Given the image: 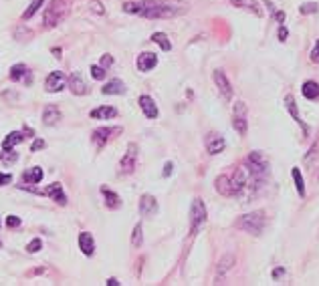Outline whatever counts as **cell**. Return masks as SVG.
Segmentation results:
<instances>
[{"label": "cell", "mask_w": 319, "mask_h": 286, "mask_svg": "<svg viewBox=\"0 0 319 286\" xmlns=\"http://www.w3.org/2000/svg\"><path fill=\"white\" fill-rule=\"evenodd\" d=\"M123 12L140 14L143 18H174L184 14L186 8L170 2H160V0H145V2H125Z\"/></svg>", "instance_id": "6da1fadb"}, {"label": "cell", "mask_w": 319, "mask_h": 286, "mask_svg": "<svg viewBox=\"0 0 319 286\" xmlns=\"http://www.w3.org/2000/svg\"><path fill=\"white\" fill-rule=\"evenodd\" d=\"M265 222H267V218H265V212L259 210V212H250V214H245L239 218V222H237V228L239 230H245L252 236H261L263 230H265Z\"/></svg>", "instance_id": "7a4b0ae2"}, {"label": "cell", "mask_w": 319, "mask_h": 286, "mask_svg": "<svg viewBox=\"0 0 319 286\" xmlns=\"http://www.w3.org/2000/svg\"><path fill=\"white\" fill-rule=\"evenodd\" d=\"M67 12H69V0H53L51 6L45 10L42 23H45V27H57L67 16Z\"/></svg>", "instance_id": "3957f363"}, {"label": "cell", "mask_w": 319, "mask_h": 286, "mask_svg": "<svg viewBox=\"0 0 319 286\" xmlns=\"http://www.w3.org/2000/svg\"><path fill=\"white\" fill-rule=\"evenodd\" d=\"M245 165L248 167V171L252 175H257V178H261V180H265L269 175V161H267V158L263 156L261 151H250Z\"/></svg>", "instance_id": "277c9868"}, {"label": "cell", "mask_w": 319, "mask_h": 286, "mask_svg": "<svg viewBox=\"0 0 319 286\" xmlns=\"http://www.w3.org/2000/svg\"><path fill=\"white\" fill-rule=\"evenodd\" d=\"M204 220H206V206L200 197H196L192 202V208H190V228H192V234H196L200 230Z\"/></svg>", "instance_id": "5b68a950"}, {"label": "cell", "mask_w": 319, "mask_h": 286, "mask_svg": "<svg viewBox=\"0 0 319 286\" xmlns=\"http://www.w3.org/2000/svg\"><path fill=\"white\" fill-rule=\"evenodd\" d=\"M232 127H235L239 135H247L248 121H247V105L243 101H239L232 109Z\"/></svg>", "instance_id": "8992f818"}, {"label": "cell", "mask_w": 319, "mask_h": 286, "mask_svg": "<svg viewBox=\"0 0 319 286\" xmlns=\"http://www.w3.org/2000/svg\"><path fill=\"white\" fill-rule=\"evenodd\" d=\"M136 159H138V145L136 143H130V145H127V151H125L121 163H119L121 173H132L134 167H136Z\"/></svg>", "instance_id": "52a82bcc"}, {"label": "cell", "mask_w": 319, "mask_h": 286, "mask_svg": "<svg viewBox=\"0 0 319 286\" xmlns=\"http://www.w3.org/2000/svg\"><path fill=\"white\" fill-rule=\"evenodd\" d=\"M65 85H67V77H65V73L55 71V73H51V75L47 77V81H45V89H47V91H51V93H57V91H61Z\"/></svg>", "instance_id": "ba28073f"}, {"label": "cell", "mask_w": 319, "mask_h": 286, "mask_svg": "<svg viewBox=\"0 0 319 286\" xmlns=\"http://www.w3.org/2000/svg\"><path fill=\"white\" fill-rule=\"evenodd\" d=\"M214 83H216V87H218V91H220V95L226 99V101H230L232 99V87H230V83H228V79H226V75H224V71H214Z\"/></svg>", "instance_id": "9c48e42d"}, {"label": "cell", "mask_w": 319, "mask_h": 286, "mask_svg": "<svg viewBox=\"0 0 319 286\" xmlns=\"http://www.w3.org/2000/svg\"><path fill=\"white\" fill-rule=\"evenodd\" d=\"M158 212V202H156V197L154 195H142L140 197V214L143 216V218H150V216H154Z\"/></svg>", "instance_id": "30bf717a"}, {"label": "cell", "mask_w": 319, "mask_h": 286, "mask_svg": "<svg viewBox=\"0 0 319 286\" xmlns=\"http://www.w3.org/2000/svg\"><path fill=\"white\" fill-rule=\"evenodd\" d=\"M224 147H226V141H224L222 135H218V133H210V135L206 137V151L210 153V156H216V153H220Z\"/></svg>", "instance_id": "8fae6325"}, {"label": "cell", "mask_w": 319, "mask_h": 286, "mask_svg": "<svg viewBox=\"0 0 319 286\" xmlns=\"http://www.w3.org/2000/svg\"><path fill=\"white\" fill-rule=\"evenodd\" d=\"M285 107L289 109V113L293 115L295 123H297V125H301V129H303V133L307 135V133H309V127H307V125H305V121L301 119L299 111H297V105H295V97H293V95H287V97H285Z\"/></svg>", "instance_id": "7c38bea8"}, {"label": "cell", "mask_w": 319, "mask_h": 286, "mask_svg": "<svg viewBox=\"0 0 319 286\" xmlns=\"http://www.w3.org/2000/svg\"><path fill=\"white\" fill-rule=\"evenodd\" d=\"M140 109L143 111V115H145L147 119H156V117H158V107H156V103H154L152 97L142 95V97H140Z\"/></svg>", "instance_id": "4fadbf2b"}, {"label": "cell", "mask_w": 319, "mask_h": 286, "mask_svg": "<svg viewBox=\"0 0 319 286\" xmlns=\"http://www.w3.org/2000/svg\"><path fill=\"white\" fill-rule=\"evenodd\" d=\"M158 64V57L154 53H142L138 57V69L142 73H147V71H152L154 67Z\"/></svg>", "instance_id": "5bb4252c"}, {"label": "cell", "mask_w": 319, "mask_h": 286, "mask_svg": "<svg viewBox=\"0 0 319 286\" xmlns=\"http://www.w3.org/2000/svg\"><path fill=\"white\" fill-rule=\"evenodd\" d=\"M67 83H69V89H71L75 95H85V93H87V83L83 81V77H81L79 73H73V75L67 79Z\"/></svg>", "instance_id": "9a60e30c"}, {"label": "cell", "mask_w": 319, "mask_h": 286, "mask_svg": "<svg viewBox=\"0 0 319 286\" xmlns=\"http://www.w3.org/2000/svg\"><path fill=\"white\" fill-rule=\"evenodd\" d=\"M79 248H81V252L85 256H93V252H95V242H93V236L89 232H83L79 236Z\"/></svg>", "instance_id": "2e32d148"}, {"label": "cell", "mask_w": 319, "mask_h": 286, "mask_svg": "<svg viewBox=\"0 0 319 286\" xmlns=\"http://www.w3.org/2000/svg\"><path fill=\"white\" fill-rule=\"evenodd\" d=\"M47 195H51V200H55L59 206H65L67 204V195L63 191V186L61 184H51L47 188Z\"/></svg>", "instance_id": "e0dca14e"}, {"label": "cell", "mask_w": 319, "mask_h": 286, "mask_svg": "<svg viewBox=\"0 0 319 286\" xmlns=\"http://www.w3.org/2000/svg\"><path fill=\"white\" fill-rule=\"evenodd\" d=\"M123 93H125V85L119 79H113L103 85V95H123Z\"/></svg>", "instance_id": "ac0fdd59"}, {"label": "cell", "mask_w": 319, "mask_h": 286, "mask_svg": "<svg viewBox=\"0 0 319 286\" xmlns=\"http://www.w3.org/2000/svg\"><path fill=\"white\" fill-rule=\"evenodd\" d=\"M301 93H303L305 99L315 101V99H319V85H317L315 81H307V83H303V87H301Z\"/></svg>", "instance_id": "d6986e66"}, {"label": "cell", "mask_w": 319, "mask_h": 286, "mask_svg": "<svg viewBox=\"0 0 319 286\" xmlns=\"http://www.w3.org/2000/svg\"><path fill=\"white\" fill-rule=\"evenodd\" d=\"M101 193H103V197H105V206L107 208H111V210H117L119 206H121V202H119V195L117 193H113L109 188H101Z\"/></svg>", "instance_id": "ffe728a7"}, {"label": "cell", "mask_w": 319, "mask_h": 286, "mask_svg": "<svg viewBox=\"0 0 319 286\" xmlns=\"http://www.w3.org/2000/svg\"><path fill=\"white\" fill-rule=\"evenodd\" d=\"M232 4H235L237 8H245L248 12H254L257 16H261V8H259V2L257 0H232Z\"/></svg>", "instance_id": "44dd1931"}, {"label": "cell", "mask_w": 319, "mask_h": 286, "mask_svg": "<svg viewBox=\"0 0 319 286\" xmlns=\"http://www.w3.org/2000/svg\"><path fill=\"white\" fill-rule=\"evenodd\" d=\"M117 115V109L115 107H97L91 111V117L93 119H111Z\"/></svg>", "instance_id": "7402d4cb"}, {"label": "cell", "mask_w": 319, "mask_h": 286, "mask_svg": "<svg viewBox=\"0 0 319 286\" xmlns=\"http://www.w3.org/2000/svg\"><path fill=\"white\" fill-rule=\"evenodd\" d=\"M232 264H235V256L232 254H226L220 262H218V270H216V276H218V280H222L224 278V274L232 268Z\"/></svg>", "instance_id": "603a6c76"}, {"label": "cell", "mask_w": 319, "mask_h": 286, "mask_svg": "<svg viewBox=\"0 0 319 286\" xmlns=\"http://www.w3.org/2000/svg\"><path fill=\"white\" fill-rule=\"evenodd\" d=\"M23 180H25V184H31V186L38 184V182L42 180V169H40V167H31V169H27V171L23 173Z\"/></svg>", "instance_id": "cb8c5ba5"}, {"label": "cell", "mask_w": 319, "mask_h": 286, "mask_svg": "<svg viewBox=\"0 0 319 286\" xmlns=\"http://www.w3.org/2000/svg\"><path fill=\"white\" fill-rule=\"evenodd\" d=\"M111 133H115V131H113L111 127H101V129H97L95 133H93V143H95V145H99V147H101V145H105V141L109 139V135H111Z\"/></svg>", "instance_id": "d4e9b609"}, {"label": "cell", "mask_w": 319, "mask_h": 286, "mask_svg": "<svg viewBox=\"0 0 319 286\" xmlns=\"http://www.w3.org/2000/svg\"><path fill=\"white\" fill-rule=\"evenodd\" d=\"M59 119H61L59 109H57L55 105H49V107L45 109V113H42V121H45L47 125H55Z\"/></svg>", "instance_id": "484cf974"}, {"label": "cell", "mask_w": 319, "mask_h": 286, "mask_svg": "<svg viewBox=\"0 0 319 286\" xmlns=\"http://www.w3.org/2000/svg\"><path fill=\"white\" fill-rule=\"evenodd\" d=\"M216 191L222 195H232V186H230V178L228 175H220L216 180Z\"/></svg>", "instance_id": "4316f807"}, {"label": "cell", "mask_w": 319, "mask_h": 286, "mask_svg": "<svg viewBox=\"0 0 319 286\" xmlns=\"http://www.w3.org/2000/svg\"><path fill=\"white\" fill-rule=\"evenodd\" d=\"M25 137H23V133H20V131H12V133L2 141V149L4 151H8V149H12V145H16V143H20Z\"/></svg>", "instance_id": "83f0119b"}, {"label": "cell", "mask_w": 319, "mask_h": 286, "mask_svg": "<svg viewBox=\"0 0 319 286\" xmlns=\"http://www.w3.org/2000/svg\"><path fill=\"white\" fill-rule=\"evenodd\" d=\"M293 182H295L297 193H299L301 197H305V182H303V178H301L299 167H293Z\"/></svg>", "instance_id": "f1b7e54d"}, {"label": "cell", "mask_w": 319, "mask_h": 286, "mask_svg": "<svg viewBox=\"0 0 319 286\" xmlns=\"http://www.w3.org/2000/svg\"><path fill=\"white\" fill-rule=\"evenodd\" d=\"M27 67H25V64H14V67L10 69V79L12 81H23L25 77H27Z\"/></svg>", "instance_id": "f546056e"}, {"label": "cell", "mask_w": 319, "mask_h": 286, "mask_svg": "<svg viewBox=\"0 0 319 286\" xmlns=\"http://www.w3.org/2000/svg\"><path fill=\"white\" fill-rule=\"evenodd\" d=\"M152 40H154V42H158V45H160L164 51H170V49H172V42L168 40V36H166L164 32H156V34H152Z\"/></svg>", "instance_id": "4dcf8cb0"}, {"label": "cell", "mask_w": 319, "mask_h": 286, "mask_svg": "<svg viewBox=\"0 0 319 286\" xmlns=\"http://www.w3.org/2000/svg\"><path fill=\"white\" fill-rule=\"evenodd\" d=\"M42 2H45V0H33V2L29 4V8H27V10L23 12V18H25V20L33 18V16H35V12H36V10H38V8L42 6Z\"/></svg>", "instance_id": "1f68e13d"}, {"label": "cell", "mask_w": 319, "mask_h": 286, "mask_svg": "<svg viewBox=\"0 0 319 286\" xmlns=\"http://www.w3.org/2000/svg\"><path fill=\"white\" fill-rule=\"evenodd\" d=\"M142 242H143V230H142V224H138L134 228V234H132V246L134 248H140Z\"/></svg>", "instance_id": "d6a6232c"}, {"label": "cell", "mask_w": 319, "mask_h": 286, "mask_svg": "<svg viewBox=\"0 0 319 286\" xmlns=\"http://www.w3.org/2000/svg\"><path fill=\"white\" fill-rule=\"evenodd\" d=\"M317 10H319V4H315V2H305V4L299 6L301 14H315Z\"/></svg>", "instance_id": "836d02e7"}, {"label": "cell", "mask_w": 319, "mask_h": 286, "mask_svg": "<svg viewBox=\"0 0 319 286\" xmlns=\"http://www.w3.org/2000/svg\"><path fill=\"white\" fill-rule=\"evenodd\" d=\"M40 246H42V242H40L38 238H35V240H31V242H29V246H27V252L35 254V252H38V250H40Z\"/></svg>", "instance_id": "e575fe53"}, {"label": "cell", "mask_w": 319, "mask_h": 286, "mask_svg": "<svg viewBox=\"0 0 319 286\" xmlns=\"http://www.w3.org/2000/svg\"><path fill=\"white\" fill-rule=\"evenodd\" d=\"M91 77H93L95 81L105 79V71H103V67H97V64H93V67H91Z\"/></svg>", "instance_id": "d590c367"}, {"label": "cell", "mask_w": 319, "mask_h": 286, "mask_svg": "<svg viewBox=\"0 0 319 286\" xmlns=\"http://www.w3.org/2000/svg\"><path fill=\"white\" fill-rule=\"evenodd\" d=\"M6 224H8V228H16V226H20V218L18 216H8Z\"/></svg>", "instance_id": "8d00e7d4"}, {"label": "cell", "mask_w": 319, "mask_h": 286, "mask_svg": "<svg viewBox=\"0 0 319 286\" xmlns=\"http://www.w3.org/2000/svg\"><path fill=\"white\" fill-rule=\"evenodd\" d=\"M89 6H91V10H93L95 14H103V12H105V8H103V4H101V2H97V0H93V2H91Z\"/></svg>", "instance_id": "74e56055"}, {"label": "cell", "mask_w": 319, "mask_h": 286, "mask_svg": "<svg viewBox=\"0 0 319 286\" xmlns=\"http://www.w3.org/2000/svg\"><path fill=\"white\" fill-rule=\"evenodd\" d=\"M309 57H311V61H313V63H319V40L315 42V47H313V51H311V55H309Z\"/></svg>", "instance_id": "f35d334b"}, {"label": "cell", "mask_w": 319, "mask_h": 286, "mask_svg": "<svg viewBox=\"0 0 319 286\" xmlns=\"http://www.w3.org/2000/svg\"><path fill=\"white\" fill-rule=\"evenodd\" d=\"M12 182V175H8V173H0V186H6V184H10Z\"/></svg>", "instance_id": "ab89813d"}, {"label": "cell", "mask_w": 319, "mask_h": 286, "mask_svg": "<svg viewBox=\"0 0 319 286\" xmlns=\"http://www.w3.org/2000/svg\"><path fill=\"white\" fill-rule=\"evenodd\" d=\"M287 36H289V31L281 25V27H279V40H281V42H285V40H287Z\"/></svg>", "instance_id": "60d3db41"}, {"label": "cell", "mask_w": 319, "mask_h": 286, "mask_svg": "<svg viewBox=\"0 0 319 286\" xmlns=\"http://www.w3.org/2000/svg\"><path fill=\"white\" fill-rule=\"evenodd\" d=\"M111 63H113V57L111 55H103V59H101L103 67H111Z\"/></svg>", "instance_id": "b9f144b4"}, {"label": "cell", "mask_w": 319, "mask_h": 286, "mask_svg": "<svg viewBox=\"0 0 319 286\" xmlns=\"http://www.w3.org/2000/svg\"><path fill=\"white\" fill-rule=\"evenodd\" d=\"M42 147H45V141H42V139H36V141H33V145H31L33 151H38V149H42Z\"/></svg>", "instance_id": "7bdbcfd3"}, {"label": "cell", "mask_w": 319, "mask_h": 286, "mask_svg": "<svg viewBox=\"0 0 319 286\" xmlns=\"http://www.w3.org/2000/svg\"><path fill=\"white\" fill-rule=\"evenodd\" d=\"M263 2H265V6H267V8H269L273 14H277V8H275V4L271 2V0H263Z\"/></svg>", "instance_id": "ee69618b"}, {"label": "cell", "mask_w": 319, "mask_h": 286, "mask_svg": "<svg viewBox=\"0 0 319 286\" xmlns=\"http://www.w3.org/2000/svg\"><path fill=\"white\" fill-rule=\"evenodd\" d=\"M172 167H174L172 163H166V167H164V178H168V175L172 173Z\"/></svg>", "instance_id": "f6af8a7d"}, {"label": "cell", "mask_w": 319, "mask_h": 286, "mask_svg": "<svg viewBox=\"0 0 319 286\" xmlns=\"http://www.w3.org/2000/svg\"><path fill=\"white\" fill-rule=\"evenodd\" d=\"M281 274H285V268H277V270L273 272V278H279Z\"/></svg>", "instance_id": "bcb514c9"}, {"label": "cell", "mask_w": 319, "mask_h": 286, "mask_svg": "<svg viewBox=\"0 0 319 286\" xmlns=\"http://www.w3.org/2000/svg\"><path fill=\"white\" fill-rule=\"evenodd\" d=\"M105 284H107V286H117V284H119V280H117V278H109Z\"/></svg>", "instance_id": "7dc6e473"}, {"label": "cell", "mask_w": 319, "mask_h": 286, "mask_svg": "<svg viewBox=\"0 0 319 286\" xmlns=\"http://www.w3.org/2000/svg\"><path fill=\"white\" fill-rule=\"evenodd\" d=\"M0 248H2V240H0Z\"/></svg>", "instance_id": "c3c4849f"}]
</instances>
